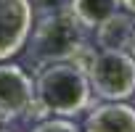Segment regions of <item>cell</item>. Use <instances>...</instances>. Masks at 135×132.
I'll use <instances>...</instances> for the list:
<instances>
[{"mask_svg": "<svg viewBox=\"0 0 135 132\" xmlns=\"http://www.w3.org/2000/svg\"><path fill=\"white\" fill-rule=\"evenodd\" d=\"M93 90L82 66L72 61H53L40 66L35 82V114H53L72 119L90 106Z\"/></svg>", "mask_w": 135, "mask_h": 132, "instance_id": "1", "label": "cell"}, {"mask_svg": "<svg viewBox=\"0 0 135 132\" xmlns=\"http://www.w3.org/2000/svg\"><path fill=\"white\" fill-rule=\"evenodd\" d=\"M32 48L29 58L37 66L53 63V61H72L82 66L93 53V48L85 42V27L69 13V11H50L32 27Z\"/></svg>", "mask_w": 135, "mask_h": 132, "instance_id": "2", "label": "cell"}, {"mask_svg": "<svg viewBox=\"0 0 135 132\" xmlns=\"http://www.w3.org/2000/svg\"><path fill=\"white\" fill-rule=\"evenodd\" d=\"M85 74L90 90L101 100H127L135 95V58L130 50H106L93 48Z\"/></svg>", "mask_w": 135, "mask_h": 132, "instance_id": "3", "label": "cell"}, {"mask_svg": "<svg viewBox=\"0 0 135 132\" xmlns=\"http://www.w3.org/2000/svg\"><path fill=\"white\" fill-rule=\"evenodd\" d=\"M32 27V0H0V61H8L27 48Z\"/></svg>", "mask_w": 135, "mask_h": 132, "instance_id": "4", "label": "cell"}, {"mask_svg": "<svg viewBox=\"0 0 135 132\" xmlns=\"http://www.w3.org/2000/svg\"><path fill=\"white\" fill-rule=\"evenodd\" d=\"M35 82L16 63L0 61V121H13L32 114Z\"/></svg>", "mask_w": 135, "mask_h": 132, "instance_id": "5", "label": "cell"}, {"mask_svg": "<svg viewBox=\"0 0 135 132\" xmlns=\"http://www.w3.org/2000/svg\"><path fill=\"white\" fill-rule=\"evenodd\" d=\"M85 132H135V108L124 100H106L88 114Z\"/></svg>", "mask_w": 135, "mask_h": 132, "instance_id": "6", "label": "cell"}, {"mask_svg": "<svg viewBox=\"0 0 135 132\" xmlns=\"http://www.w3.org/2000/svg\"><path fill=\"white\" fill-rule=\"evenodd\" d=\"M132 29H135V16L127 11L124 13L117 11L103 24L95 27V42H98V48H106V50H127Z\"/></svg>", "mask_w": 135, "mask_h": 132, "instance_id": "7", "label": "cell"}, {"mask_svg": "<svg viewBox=\"0 0 135 132\" xmlns=\"http://www.w3.org/2000/svg\"><path fill=\"white\" fill-rule=\"evenodd\" d=\"M119 8H122L119 0H69V3H66V11L85 29H95L98 24H103Z\"/></svg>", "mask_w": 135, "mask_h": 132, "instance_id": "8", "label": "cell"}, {"mask_svg": "<svg viewBox=\"0 0 135 132\" xmlns=\"http://www.w3.org/2000/svg\"><path fill=\"white\" fill-rule=\"evenodd\" d=\"M32 132H82L74 121H69V119H64V116H56V119H45V121H40Z\"/></svg>", "mask_w": 135, "mask_h": 132, "instance_id": "9", "label": "cell"}, {"mask_svg": "<svg viewBox=\"0 0 135 132\" xmlns=\"http://www.w3.org/2000/svg\"><path fill=\"white\" fill-rule=\"evenodd\" d=\"M66 3H69V0H32V6H42L45 13H50V11H64Z\"/></svg>", "mask_w": 135, "mask_h": 132, "instance_id": "10", "label": "cell"}, {"mask_svg": "<svg viewBox=\"0 0 135 132\" xmlns=\"http://www.w3.org/2000/svg\"><path fill=\"white\" fill-rule=\"evenodd\" d=\"M119 3H122V8H124L127 13H132V16H135V0H119Z\"/></svg>", "mask_w": 135, "mask_h": 132, "instance_id": "11", "label": "cell"}, {"mask_svg": "<svg viewBox=\"0 0 135 132\" xmlns=\"http://www.w3.org/2000/svg\"><path fill=\"white\" fill-rule=\"evenodd\" d=\"M127 50H130V55L135 58V29H132V37H130V45H127Z\"/></svg>", "mask_w": 135, "mask_h": 132, "instance_id": "12", "label": "cell"}, {"mask_svg": "<svg viewBox=\"0 0 135 132\" xmlns=\"http://www.w3.org/2000/svg\"><path fill=\"white\" fill-rule=\"evenodd\" d=\"M0 132H6V129H0Z\"/></svg>", "mask_w": 135, "mask_h": 132, "instance_id": "13", "label": "cell"}]
</instances>
